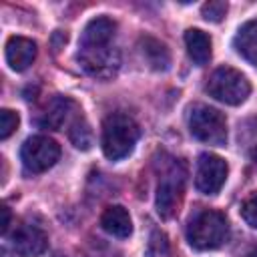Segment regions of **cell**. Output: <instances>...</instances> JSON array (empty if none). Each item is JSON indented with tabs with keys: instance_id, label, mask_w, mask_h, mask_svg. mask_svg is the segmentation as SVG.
Masks as SVG:
<instances>
[{
	"instance_id": "1",
	"label": "cell",
	"mask_w": 257,
	"mask_h": 257,
	"mask_svg": "<svg viewBox=\"0 0 257 257\" xmlns=\"http://www.w3.org/2000/svg\"><path fill=\"white\" fill-rule=\"evenodd\" d=\"M139 137H141L139 124L128 114H122V112L108 114L102 122V137H100L104 157L110 161H120L128 157Z\"/></svg>"
},
{
	"instance_id": "2",
	"label": "cell",
	"mask_w": 257,
	"mask_h": 257,
	"mask_svg": "<svg viewBox=\"0 0 257 257\" xmlns=\"http://www.w3.org/2000/svg\"><path fill=\"white\" fill-rule=\"evenodd\" d=\"M227 237H229V223L225 215L219 211H211V209L199 211L187 227V239L191 247L199 251L217 249L227 241Z\"/></svg>"
},
{
	"instance_id": "3",
	"label": "cell",
	"mask_w": 257,
	"mask_h": 257,
	"mask_svg": "<svg viewBox=\"0 0 257 257\" xmlns=\"http://www.w3.org/2000/svg\"><path fill=\"white\" fill-rule=\"evenodd\" d=\"M207 92L219 102L237 106L249 96L251 84L239 70H235L231 66H219L209 76Z\"/></svg>"
},
{
	"instance_id": "4",
	"label": "cell",
	"mask_w": 257,
	"mask_h": 257,
	"mask_svg": "<svg viewBox=\"0 0 257 257\" xmlns=\"http://www.w3.org/2000/svg\"><path fill=\"white\" fill-rule=\"evenodd\" d=\"M189 131L191 135L207 145L225 147L227 143V120L225 116L207 104H195L189 112Z\"/></svg>"
},
{
	"instance_id": "5",
	"label": "cell",
	"mask_w": 257,
	"mask_h": 257,
	"mask_svg": "<svg viewBox=\"0 0 257 257\" xmlns=\"http://www.w3.org/2000/svg\"><path fill=\"white\" fill-rule=\"evenodd\" d=\"M84 72L94 78H110L120 66V54L110 44H78L76 54Z\"/></svg>"
},
{
	"instance_id": "6",
	"label": "cell",
	"mask_w": 257,
	"mask_h": 257,
	"mask_svg": "<svg viewBox=\"0 0 257 257\" xmlns=\"http://www.w3.org/2000/svg\"><path fill=\"white\" fill-rule=\"evenodd\" d=\"M60 157V147L56 141L44 135L28 137L20 149V161L28 173H44L48 171Z\"/></svg>"
},
{
	"instance_id": "7",
	"label": "cell",
	"mask_w": 257,
	"mask_h": 257,
	"mask_svg": "<svg viewBox=\"0 0 257 257\" xmlns=\"http://www.w3.org/2000/svg\"><path fill=\"white\" fill-rule=\"evenodd\" d=\"M185 191V167L181 163H173L169 171L161 177L157 187V211L161 217L169 219L175 215Z\"/></svg>"
},
{
	"instance_id": "8",
	"label": "cell",
	"mask_w": 257,
	"mask_h": 257,
	"mask_svg": "<svg viewBox=\"0 0 257 257\" xmlns=\"http://www.w3.org/2000/svg\"><path fill=\"white\" fill-rule=\"evenodd\" d=\"M227 173H229V167L221 157L203 153L197 161V173H195L197 191L203 195H217L225 185Z\"/></svg>"
},
{
	"instance_id": "9",
	"label": "cell",
	"mask_w": 257,
	"mask_h": 257,
	"mask_svg": "<svg viewBox=\"0 0 257 257\" xmlns=\"http://www.w3.org/2000/svg\"><path fill=\"white\" fill-rule=\"evenodd\" d=\"M12 247L20 257H38L48 245L46 233L34 223H20L12 233Z\"/></svg>"
},
{
	"instance_id": "10",
	"label": "cell",
	"mask_w": 257,
	"mask_h": 257,
	"mask_svg": "<svg viewBox=\"0 0 257 257\" xmlns=\"http://www.w3.org/2000/svg\"><path fill=\"white\" fill-rule=\"evenodd\" d=\"M36 58V42L24 36H10L6 40V62L12 70H26Z\"/></svg>"
},
{
	"instance_id": "11",
	"label": "cell",
	"mask_w": 257,
	"mask_h": 257,
	"mask_svg": "<svg viewBox=\"0 0 257 257\" xmlns=\"http://www.w3.org/2000/svg\"><path fill=\"white\" fill-rule=\"evenodd\" d=\"M100 227L106 233H110L112 237H118V239H126L133 233L131 215L120 205H110V207H106L102 211V215H100Z\"/></svg>"
},
{
	"instance_id": "12",
	"label": "cell",
	"mask_w": 257,
	"mask_h": 257,
	"mask_svg": "<svg viewBox=\"0 0 257 257\" xmlns=\"http://www.w3.org/2000/svg\"><path fill=\"white\" fill-rule=\"evenodd\" d=\"M114 20L106 16H96L84 26L80 34V44H110L114 38Z\"/></svg>"
},
{
	"instance_id": "13",
	"label": "cell",
	"mask_w": 257,
	"mask_h": 257,
	"mask_svg": "<svg viewBox=\"0 0 257 257\" xmlns=\"http://www.w3.org/2000/svg\"><path fill=\"white\" fill-rule=\"evenodd\" d=\"M185 46L189 52V58L197 66H205L211 58V38L199 28H189L185 32Z\"/></svg>"
},
{
	"instance_id": "14",
	"label": "cell",
	"mask_w": 257,
	"mask_h": 257,
	"mask_svg": "<svg viewBox=\"0 0 257 257\" xmlns=\"http://www.w3.org/2000/svg\"><path fill=\"white\" fill-rule=\"evenodd\" d=\"M233 46L249 64L257 66V20H249L239 28Z\"/></svg>"
},
{
	"instance_id": "15",
	"label": "cell",
	"mask_w": 257,
	"mask_h": 257,
	"mask_svg": "<svg viewBox=\"0 0 257 257\" xmlns=\"http://www.w3.org/2000/svg\"><path fill=\"white\" fill-rule=\"evenodd\" d=\"M139 46H141V52H143V56L151 68H155V70H167L169 68L171 54H169V48L161 40H157L153 36H145V38H141Z\"/></svg>"
},
{
	"instance_id": "16",
	"label": "cell",
	"mask_w": 257,
	"mask_h": 257,
	"mask_svg": "<svg viewBox=\"0 0 257 257\" xmlns=\"http://www.w3.org/2000/svg\"><path fill=\"white\" fill-rule=\"evenodd\" d=\"M72 108H74V102L70 98H66V96H54L48 102L46 112L40 118V124L42 126H48V128H62V124L70 118Z\"/></svg>"
},
{
	"instance_id": "17",
	"label": "cell",
	"mask_w": 257,
	"mask_h": 257,
	"mask_svg": "<svg viewBox=\"0 0 257 257\" xmlns=\"http://www.w3.org/2000/svg\"><path fill=\"white\" fill-rule=\"evenodd\" d=\"M68 139L72 141V145H74L76 149H82V151L90 149V145H92V131H90L88 122H86L82 116H78V118H74V120L70 122Z\"/></svg>"
},
{
	"instance_id": "18",
	"label": "cell",
	"mask_w": 257,
	"mask_h": 257,
	"mask_svg": "<svg viewBox=\"0 0 257 257\" xmlns=\"http://www.w3.org/2000/svg\"><path fill=\"white\" fill-rule=\"evenodd\" d=\"M147 257H171V247L167 235L161 231H153L147 243Z\"/></svg>"
},
{
	"instance_id": "19",
	"label": "cell",
	"mask_w": 257,
	"mask_h": 257,
	"mask_svg": "<svg viewBox=\"0 0 257 257\" xmlns=\"http://www.w3.org/2000/svg\"><path fill=\"white\" fill-rule=\"evenodd\" d=\"M18 122H20V118H18V114H16L14 110L2 108V110H0V139H2V141L8 139V137L18 128Z\"/></svg>"
},
{
	"instance_id": "20",
	"label": "cell",
	"mask_w": 257,
	"mask_h": 257,
	"mask_svg": "<svg viewBox=\"0 0 257 257\" xmlns=\"http://www.w3.org/2000/svg\"><path fill=\"white\" fill-rule=\"evenodd\" d=\"M225 14H227V2H223V0H211V2L203 4V18L205 20L219 22V20H223Z\"/></svg>"
},
{
	"instance_id": "21",
	"label": "cell",
	"mask_w": 257,
	"mask_h": 257,
	"mask_svg": "<svg viewBox=\"0 0 257 257\" xmlns=\"http://www.w3.org/2000/svg\"><path fill=\"white\" fill-rule=\"evenodd\" d=\"M241 217L245 219L247 225H251L253 229H257V193H253L251 197H247L241 205Z\"/></svg>"
},
{
	"instance_id": "22",
	"label": "cell",
	"mask_w": 257,
	"mask_h": 257,
	"mask_svg": "<svg viewBox=\"0 0 257 257\" xmlns=\"http://www.w3.org/2000/svg\"><path fill=\"white\" fill-rule=\"evenodd\" d=\"M10 227V209L8 207H2V225H0V231L6 233Z\"/></svg>"
},
{
	"instance_id": "23",
	"label": "cell",
	"mask_w": 257,
	"mask_h": 257,
	"mask_svg": "<svg viewBox=\"0 0 257 257\" xmlns=\"http://www.w3.org/2000/svg\"><path fill=\"white\" fill-rule=\"evenodd\" d=\"M251 159H253V163H255V165H257V149H255V151H253V153H251Z\"/></svg>"
},
{
	"instance_id": "24",
	"label": "cell",
	"mask_w": 257,
	"mask_h": 257,
	"mask_svg": "<svg viewBox=\"0 0 257 257\" xmlns=\"http://www.w3.org/2000/svg\"><path fill=\"white\" fill-rule=\"evenodd\" d=\"M247 257H257V247H255V249H253V251H251Z\"/></svg>"
}]
</instances>
